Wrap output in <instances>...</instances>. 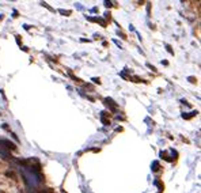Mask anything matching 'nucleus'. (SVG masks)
<instances>
[{
    "label": "nucleus",
    "instance_id": "f257e3e1",
    "mask_svg": "<svg viewBox=\"0 0 201 193\" xmlns=\"http://www.w3.org/2000/svg\"><path fill=\"white\" fill-rule=\"evenodd\" d=\"M105 105H106L110 110H113V112H115V110L118 109V105L111 98H105Z\"/></svg>",
    "mask_w": 201,
    "mask_h": 193
},
{
    "label": "nucleus",
    "instance_id": "f03ea898",
    "mask_svg": "<svg viewBox=\"0 0 201 193\" xmlns=\"http://www.w3.org/2000/svg\"><path fill=\"white\" fill-rule=\"evenodd\" d=\"M3 146H6V148H8V150H16V146L11 142H8V140H3L2 142Z\"/></svg>",
    "mask_w": 201,
    "mask_h": 193
},
{
    "label": "nucleus",
    "instance_id": "7ed1b4c3",
    "mask_svg": "<svg viewBox=\"0 0 201 193\" xmlns=\"http://www.w3.org/2000/svg\"><path fill=\"white\" fill-rule=\"evenodd\" d=\"M0 193H4V192H3V191H0Z\"/></svg>",
    "mask_w": 201,
    "mask_h": 193
}]
</instances>
